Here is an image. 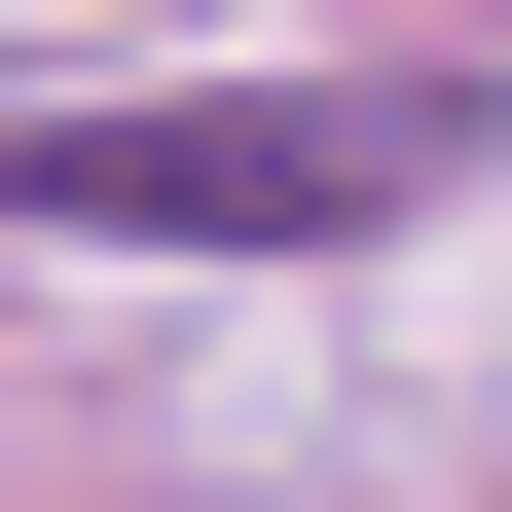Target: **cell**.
<instances>
[{"instance_id":"6da1fadb","label":"cell","mask_w":512,"mask_h":512,"mask_svg":"<svg viewBox=\"0 0 512 512\" xmlns=\"http://www.w3.org/2000/svg\"><path fill=\"white\" fill-rule=\"evenodd\" d=\"M476 183V74H256V110H37L0 220H110V256H330Z\"/></svg>"}]
</instances>
